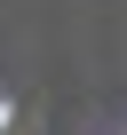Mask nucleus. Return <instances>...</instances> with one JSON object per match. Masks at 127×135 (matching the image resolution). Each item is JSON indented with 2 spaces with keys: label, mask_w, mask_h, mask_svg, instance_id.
<instances>
[{
  "label": "nucleus",
  "mask_w": 127,
  "mask_h": 135,
  "mask_svg": "<svg viewBox=\"0 0 127 135\" xmlns=\"http://www.w3.org/2000/svg\"><path fill=\"white\" fill-rule=\"evenodd\" d=\"M0 127H8V103H0Z\"/></svg>",
  "instance_id": "obj_1"
}]
</instances>
